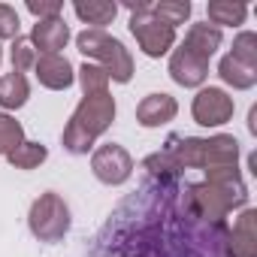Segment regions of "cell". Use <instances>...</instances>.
I'll return each instance as SVG.
<instances>
[{
    "mask_svg": "<svg viewBox=\"0 0 257 257\" xmlns=\"http://www.w3.org/2000/svg\"><path fill=\"white\" fill-rule=\"evenodd\" d=\"M227 221L191 212L185 179L173 185L146 182L137 197L109 215V248L118 257H224Z\"/></svg>",
    "mask_w": 257,
    "mask_h": 257,
    "instance_id": "obj_1",
    "label": "cell"
},
{
    "mask_svg": "<svg viewBox=\"0 0 257 257\" xmlns=\"http://www.w3.org/2000/svg\"><path fill=\"white\" fill-rule=\"evenodd\" d=\"M185 197L191 212L206 221H227L230 212L248 206V188L239 167L206 173L203 182H185Z\"/></svg>",
    "mask_w": 257,
    "mask_h": 257,
    "instance_id": "obj_2",
    "label": "cell"
},
{
    "mask_svg": "<svg viewBox=\"0 0 257 257\" xmlns=\"http://www.w3.org/2000/svg\"><path fill=\"white\" fill-rule=\"evenodd\" d=\"M112 121H115V97L109 91L85 94L64 127L61 143L70 155H88L94 143L112 127Z\"/></svg>",
    "mask_w": 257,
    "mask_h": 257,
    "instance_id": "obj_3",
    "label": "cell"
},
{
    "mask_svg": "<svg viewBox=\"0 0 257 257\" xmlns=\"http://www.w3.org/2000/svg\"><path fill=\"white\" fill-rule=\"evenodd\" d=\"M76 49L85 58H91L97 67H103L109 82H121L124 85V82L134 79V58H131V52L124 49L121 40L109 37L106 31H82L76 37Z\"/></svg>",
    "mask_w": 257,
    "mask_h": 257,
    "instance_id": "obj_4",
    "label": "cell"
},
{
    "mask_svg": "<svg viewBox=\"0 0 257 257\" xmlns=\"http://www.w3.org/2000/svg\"><path fill=\"white\" fill-rule=\"evenodd\" d=\"M70 224H73L70 206H67L64 197L55 194V191L40 194V197L34 200L31 212H28V227H31V233H34L40 242H46V245L61 242V239L70 233Z\"/></svg>",
    "mask_w": 257,
    "mask_h": 257,
    "instance_id": "obj_5",
    "label": "cell"
},
{
    "mask_svg": "<svg viewBox=\"0 0 257 257\" xmlns=\"http://www.w3.org/2000/svg\"><path fill=\"white\" fill-rule=\"evenodd\" d=\"M127 10H131V34L149 58H161L176 46V28L164 25L152 13V4H127Z\"/></svg>",
    "mask_w": 257,
    "mask_h": 257,
    "instance_id": "obj_6",
    "label": "cell"
},
{
    "mask_svg": "<svg viewBox=\"0 0 257 257\" xmlns=\"http://www.w3.org/2000/svg\"><path fill=\"white\" fill-rule=\"evenodd\" d=\"M91 173L97 176V182H103L109 188H118V185H124L134 176V158L127 155V149H121L115 143H106V146L94 149Z\"/></svg>",
    "mask_w": 257,
    "mask_h": 257,
    "instance_id": "obj_7",
    "label": "cell"
},
{
    "mask_svg": "<svg viewBox=\"0 0 257 257\" xmlns=\"http://www.w3.org/2000/svg\"><path fill=\"white\" fill-rule=\"evenodd\" d=\"M233 109H236V103H233V97L227 91H221V88H203L194 97L191 115L203 127H221V124H227L233 118Z\"/></svg>",
    "mask_w": 257,
    "mask_h": 257,
    "instance_id": "obj_8",
    "label": "cell"
},
{
    "mask_svg": "<svg viewBox=\"0 0 257 257\" xmlns=\"http://www.w3.org/2000/svg\"><path fill=\"white\" fill-rule=\"evenodd\" d=\"M224 257H257V212L242 209L233 227H227Z\"/></svg>",
    "mask_w": 257,
    "mask_h": 257,
    "instance_id": "obj_9",
    "label": "cell"
},
{
    "mask_svg": "<svg viewBox=\"0 0 257 257\" xmlns=\"http://www.w3.org/2000/svg\"><path fill=\"white\" fill-rule=\"evenodd\" d=\"M170 76L176 85L182 88H200L209 76V58H203L200 52L188 49L185 43L170 55Z\"/></svg>",
    "mask_w": 257,
    "mask_h": 257,
    "instance_id": "obj_10",
    "label": "cell"
},
{
    "mask_svg": "<svg viewBox=\"0 0 257 257\" xmlns=\"http://www.w3.org/2000/svg\"><path fill=\"white\" fill-rule=\"evenodd\" d=\"M34 73H37L40 85L49 91H67L76 82V70L64 55H40L34 64Z\"/></svg>",
    "mask_w": 257,
    "mask_h": 257,
    "instance_id": "obj_11",
    "label": "cell"
},
{
    "mask_svg": "<svg viewBox=\"0 0 257 257\" xmlns=\"http://www.w3.org/2000/svg\"><path fill=\"white\" fill-rule=\"evenodd\" d=\"M37 49V55H61V49L67 46L70 40V28L64 19H46V22H37L31 37H28Z\"/></svg>",
    "mask_w": 257,
    "mask_h": 257,
    "instance_id": "obj_12",
    "label": "cell"
},
{
    "mask_svg": "<svg viewBox=\"0 0 257 257\" xmlns=\"http://www.w3.org/2000/svg\"><path fill=\"white\" fill-rule=\"evenodd\" d=\"M176 112H179L176 97H170V94L161 91V94H149V97L140 100V106H137V121H140L143 127H161V124L173 121Z\"/></svg>",
    "mask_w": 257,
    "mask_h": 257,
    "instance_id": "obj_13",
    "label": "cell"
},
{
    "mask_svg": "<svg viewBox=\"0 0 257 257\" xmlns=\"http://www.w3.org/2000/svg\"><path fill=\"white\" fill-rule=\"evenodd\" d=\"M73 13L91 25V31H103L106 25H112V19L118 16V4H109V0H76Z\"/></svg>",
    "mask_w": 257,
    "mask_h": 257,
    "instance_id": "obj_14",
    "label": "cell"
},
{
    "mask_svg": "<svg viewBox=\"0 0 257 257\" xmlns=\"http://www.w3.org/2000/svg\"><path fill=\"white\" fill-rule=\"evenodd\" d=\"M218 76H221L230 88H236V91H248V88L257 85V67H248V64L236 61L230 52H227V55L221 58V64H218Z\"/></svg>",
    "mask_w": 257,
    "mask_h": 257,
    "instance_id": "obj_15",
    "label": "cell"
},
{
    "mask_svg": "<svg viewBox=\"0 0 257 257\" xmlns=\"http://www.w3.org/2000/svg\"><path fill=\"white\" fill-rule=\"evenodd\" d=\"M31 97L28 76L22 73H7L0 76V109H22Z\"/></svg>",
    "mask_w": 257,
    "mask_h": 257,
    "instance_id": "obj_16",
    "label": "cell"
},
{
    "mask_svg": "<svg viewBox=\"0 0 257 257\" xmlns=\"http://www.w3.org/2000/svg\"><path fill=\"white\" fill-rule=\"evenodd\" d=\"M206 13H209V25L221 31V28L242 25L245 16H248V7L245 4H233V0H212V4L206 7Z\"/></svg>",
    "mask_w": 257,
    "mask_h": 257,
    "instance_id": "obj_17",
    "label": "cell"
},
{
    "mask_svg": "<svg viewBox=\"0 0 257 257\" xmlns=\"http://www.w3.org/2000/svg\"><path fill=\"white\" fill-rule=\"evenodd\" d=\"M185 46H188V49H194V52H200L203 58H212V55L218 52V46H221V31H218V28H212L209 22L191 25V28H188V34H185Z\"/></svg>",
    "mask_w": 257,
    "mask_h": 257,
    "instance_id": "obj_18",
    "label": "cell"
},
{
    "mask_svg": "<svg viewBox=\"0 0 257 257\" xmlns=\"http://www.w3.org/2000/svg\"><path fill=\"white\" fill-rule=\"evenodd\" d=\"M46 158H49V149H46L43 143H28V140H25L16 152L7 155V161H10L16 170H37Z\"/></svg>",
    "mask_w": 257,
    "mask_h": 257,
    "instance_id": "obj_19",
    "label": "cell"
},
{
    "mask_svg": "<svg viewBox=\"0 0 257 257\" xmlns=\"http://www.w3.org/2000/svg\"><path fill=\"white\" fill-rule=\"evenodd\" d=\"M152 13L164 25L179 28V25H185L191 19V4H188V0H161V4H152Z\"/></svg>",
    "mask_w": 257,
    "mask_h": 257,
    "instance_id": "obj_20",
    "label": "cell"
},
{
    "mask_svg": "<svg viewBox=\"0 0 257 257\" xmlns=\"http://www.w3.org/2000/svg\"><path fill=\"white\" fill-rule=\"evenodd\" d=\"M22 143H25V127H22L13 115L0 112V155L16 152Z\"/></svg>",
    "mask_w": 257,
    "mask_h": 257,
    "instance_id": "obj_21",
    "label": "cell"
},
{
    "mask_svg": "<svg viewBox=\"0 0 257 257\" xmlns=\"http://www.w3.org/2000/svg\"><path fill=\"white\" fill-rule=\"evenodd\" d=\"M10 55H13V73H22V76H25L28 70H34V64H37V58H40L37 49H34V43H31L28 37H22V34L13 40V52H10Z\"/></svg>",
    "mask_w": 257,
    "mask_h": 257,
    "instance_id": "obj_22",
    "label": "cell"
},
{
    "mask_svg": "<svg viewBox=\"0 0 257 257\" xmlns=\"http://www.w3.org/2000/svg\"><path fill=\"white\" fill-rule=\"evenodd\" d=\"M79 85H82L85 94H103V91H109V76H106L103 67L85 61V64L79 67Z\"/></svg>",
    "mask_w": 257,
    "mask_h": 257,
    "instance_id": "obj_23",
    "label": "cell"
},
{
    "mask_svg": "<svg viewBox=\"0 0 257 257\" xmlns=\"http://www.w3.org/2000/svg\"><path fill=\"white\" fill-rule=\"evenodd\" d=\"M236 61L248 64V67H257V34L251 31H242L236 40H233V52H230Z\"/></svg>",
    "mask_w": 257,
    "mask_h": 257,
    "instance_id": "obj_24",
    "label": "cell"
},
{
    "mask_svg": "<svg viewBox=\"0 0 257 257\" xmlns=\"http://www.w3.org/2000/svg\"><path fill=\"white\" fill-rule=\"evenodd\" d=\"M19 28H22L19 13L10 4H0V40H16L19 37Z\"/></svg>",
    "mask_w": 257,
    "mask_h": 257,
    "instance_id": "obj_25",
    "label": "cell"
},
{
    "mask_svg": "<svg viewBox=\"0 0 257 257\" xmlns=\"http://www.w3.org/2000/svg\"><path fill=\"white\" fill-rule=\"evenodd\" d=\"M61 10H64V4L61 0H28V13L31 16H37V22H46V19H61Z\"/></svg>",
    "mask_w": 257,
    "mask_h": 257,
    "instance_id": "obj_26",
    "label": "cell"
},
{
    "mask_svg": "<svg viewBox=\"0 0 257 257\" xmlns=\"http://www.w3.org/2000/svg\"><path fill=\"white\" fill-rule=\"evenodd\" d=\"M248 131H251V134H257V109H251V112H248Z\"/></svg>",
    "mask_w": 257,
    "mask_h": 257,
    "instance_id": "obj_27",
    "label": "cell"
},
{
    "mask_svg": "<svg viewBox=\"0 0 257 257\" xmlns=\"http://www.w3.org/2000/svg\"><path fill=\"white\" fill-rule=\"evenodd\" d=\"M0 61H4V52H0Z\"/></svg>",
    "mask_w": 257,
    "mask_h": 257,
    "instance_id": "obj_28",
    "label": "cell"
}]
</instances>
